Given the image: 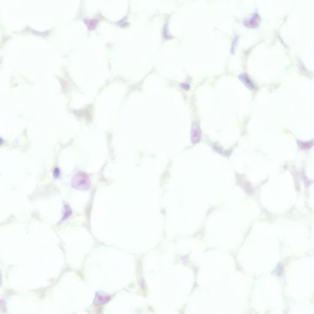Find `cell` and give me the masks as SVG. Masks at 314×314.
<instances>
[{"mask_svg":"<svg viewBox=\"0 0 314 314\" xmlns=\"http://www.w3.org/2000/svg\"><path fill=\"white\" fill-rule=\"evenodd\" d=\"M71 184L76 190H87L91 187V181L87 174L80 171L76 173L72 177Z\"/></svg>","mask_w":314,"mask_h":314,"instance_id":"obj_1","label":"cell"},{"mask_svg":"<svg viewBox=\"0 0 314 314\" xmlns=\"http://www.w3.org/2000/svg\"><path fill=\"white\" fill-rule=\"evenodd\" d=\"M260 21V18L258 14L255 13L250 17L245 19L243 21L244 24L249 27H256L258 25Z\"/></svg>","mask_w":314,"mask_h":314,"instance_id":"obj_2","label":"cell"},{"mask_svg":"<svg viewBox=\"0 0 314 314\" xmlns=\"http://www.w3.org/2000/svg\"><path fill=\"white\" fill-rule=\"evenodd\" d=\"M201 130L198 123H193L192 128V138L193 142H197L201 138Z\"/></svg>","mask_w":314,"mask_h":314,"instance_id":"obj_3","label":"cell"},{"mask_svg":"<svg viewBox=\"0 0 314 314\" xmlns=\"http://www.w3.org/2000/svg\"><path fill=\"white\" fill-rule=\"evenodd\" d=\"M239 79L241 80L242 81V82L245 84V85L250 88H254V83L251 82V79L250 78V77H249V76L246 73H242L240 74L239 76Z\"/></svg>","mask_w":314,"mask_h":314,"instance_id":"obj_4","label":"cell"},{"mask_svg":"<svg viewBox=\"0 0 314 314\" xmlns=\"http://www.w3.org/2000/svg\"><path fill=\"white\" fill-rule=\"evenodd\" d=\"M109 301V297L107 296H105L102 295H97V298H95V301L97 302V304H102L105 303V302Z\"/></svg>","mask_w":314,"mask_h":314,"instance_id":"obj_5","label":"cell"},{"mask_svg":"<svg viewBox=\"0 0 314 314\" xmlns=\"http://www.w3.org/2000/svg\"><path fill=\"white\" fill-rule=\"evenodd\" d=\"M314 142L313 141L310 142H298L299 147L303 150L309 149L312 147Z\"/></svg>","mask_w":314,"mask_h":314,"instance_id":"obj_6","label":"cell"},{"mask_svg":"<svg viewBox=\"0 0 314 314\" xmlns=\"http://www.w3.org/2000/svg\"><path fill=\"white\" fill-rule=\"evenodd\" d=\"M85 22L90 29H94L97 25V21L94 19H85Z\"/></svg>","mask_w":314,"mask_h":314,"instance_id":"obj_7","label":"cell"},{"mask_svg":"<svg viewBox=\"0 0 314 314\" xmlns=\"http://www.w3.org/2000/svg\"><path fill=\"white\" fill-rule=\"evenodd\" d=\"M71 214V210L69 209V207L68 206H67V208H66V207H65V212L64 216L63 217V220L66 219V218H68V217L70 216Z\"/></svg>","mask_w":314,"mask_h":314,"instance_id":"obj_8","label":"cell"},{"mask_svg":"<svg viewBox=\"0 0 314 314\" xmlns=\"http://www.w3.org/2000/svg\"><path fill=\"white\" fill-rule=\"evenodd\" d=\"M238 37L236 36L235 38V39L233 40V44H232V47H231V52L233 53H234V49H235V47L236 46V44L238 42Z\"/></svg>","mask_w":314,"mask_h":314,"instance_id":"obj_9","label":"cell"},{"mask_svg":"<svg viewBox=\"0 0 314 314\" xmlns=\"http://www.w3.org/2000/svg\"><path fill=\"white\" fill-rule=\"evenodd\" d=\"M181 87L185 90H188L190 88V86L188 83H182L181 84Z\"/></svg>","mask_w":314,"mask_h":314,"instance_id":"obj_10","label":"cell"}]
</instances>
